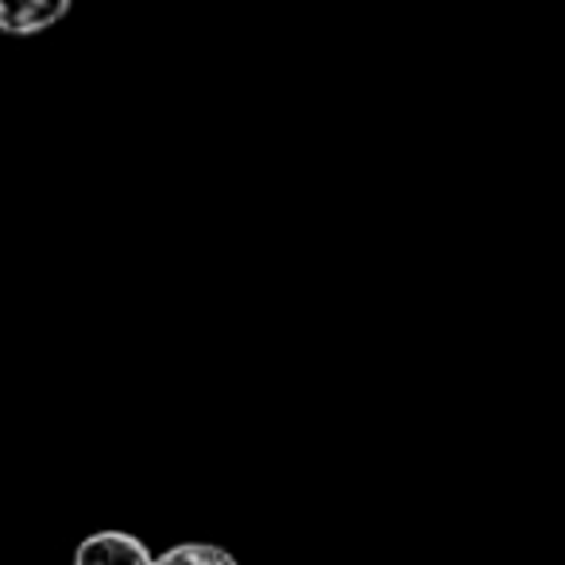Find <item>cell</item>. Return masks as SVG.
Returning <instances> with one entry per match:
<instances>
[{
    "instance_id": "6da1fadb",
    "label": "cell",
    "mask_w": 565,
    "mask_h": 565,
    "mask_svg": "<svg viewBox=\"0 0 565 565\" xmlns=\"http://www.w3.org/2000/svg\"><path fill=\"white\" fill-rule=\"evenodd\" d=\"M74 565H156L151 550L125 531H97L78 542Z\"/></svg>"
},
{
    "instance_id": "7a4b0ae2",
    "label": "cell",
    "mask_w": 565,
    "mask_h": 565,
    "mask_svg": "<svg viewBox=\"0 0 565 565\" xmlns=\"http://www.w3.org/2000/svg\"><path fill=\"white\" fill-rule=\"evenodd\" d=\"M71 17L66 0H0V32L4 35H43Z\"/></svg>"
},
{
    "instance_id": "3957f363",
    "label": "cell",
    "mask_w": 565,
    "mask_h": 565,
    "mask_svg": "<svg viewBox=\"0 0 565 565\" xmlns=\"http://www.w3.org/2000/svg\"><path fill=\"white\" fill-rule=\"evenodd\" d=\"M156 565H236V557L225 546H213V542H182V546L159 554Z\"/></svg>"
}]
</instances>
